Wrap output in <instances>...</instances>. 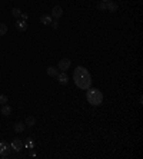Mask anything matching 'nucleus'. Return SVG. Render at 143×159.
<instances>
[{"mask_svg": "<svg viewBox=\"0 0 143 159\" xmlns=\"http://www.w3.org/2000/svg\"><path fill=\"white\" fill-rule=\"evenodd\" d=\"M73 80H74V85L82 89V90H87L90 86H92V76L90 73L87 72L86 68L83 66H77L74 69V73H73Z\"/></svg>", "mask_w": 143, "mask_h": 159, "instance_id": "obj_1", "label": "nucleus"}, {"mask_svg": "<svg viewBox=\"0 0 143 159\" xmlns=\"http://www.w3.org/2000/svg\"><path fill=\"white\" fill-rule=\"evenodd\" d=\"M86 99L92 106H100L103 103V93L96 87H89L86 93Z\"/></svg>", "mask_w": 143, "mask_h": 159, "instance_id": "obj_2", "label": "nucleus"}, {"mask_svg": "<svg viewBox=\"0 0 143 159\" xmlns=\"http://www.w3.org/2000/svg\"><path fill=\"white\" fill-rule=\"evenodd\" d=\"M72 62L70 59H67V57H65V59H62L60 62H59V65H57V69L60 70V72H66L69 68H70Z\"/></svg>", "mask_w": 143, "mask_h": 159, "instance_id": "obj_3", "label": "nucleus"}, {"mask_svg": "<svg viewBox=\"0 0 143 159\" xmlns=\"http://www.w3.org/2000/svg\"><path fill=\"white\" fill-rule=\"evenodd\" d=\"M14 26H16V29L19 30V32H26L27 30V27H29V25H27V22L26 20H20V19H17L16 20V23H14Z\"/></svg>", "mask_w": 143, "mask_h": 159, "instance_id": "obj_4", "label": "nucleus"}, {"mask_svg": "<svg viewBox=\"0 0 143 159\" xmlns=\"http://www.w3.org/2000/svg\"><path fill=\"white\" fill-rule=\"evenodd\" d=\"M62 16H63V7H62V6H54V7L52 9V17L59 19V17H62Z\"/></svg>", "mask_w": 143, "mask_h": 159, "instance_id": "obj_5", "label": "nucleus"}, {"mask_svg": "<svg viewBox=\"0 0 143 159\" xmlns=\"http://www.w3.org/2000/svg\"><path fill=\"white\" fill-rule=\"evenodd\" d=\"M56 78H57V82H59L60 85H63V86H66V85L69 83V78H67L66 72H59V75H57Z\"/></svg>", "mask_w": 143, "mask_h": 159, "instance_id": "obj_6", "label": "nucleus"}, {"mask_svg": "<svg viewBox=\"0 0 143 159\" xmlns=\"http://www.w3.org/2000/svg\"><path fill=\"white\" fill-rule=\"evenodd\" d=\"M10 148H12L14 152H20V151H22V148H23V143H22V141H20V139H14V141L12 142Z\"/></svg>", "mask_w": 143, "mask_h": 159, "instance_id": "obj_7", "label": "nucleus"}, {"mask_svg": "<svg viewBox=\"0 0 143 159\" xmlns=\"http://www.w3.org/2000/svg\"><path fill=\"white\" fill-rule=\"evenodd\" d=\"M46 72H47V75H49L50 78H56V76L59 75V69L54 68V66H49V68L46 69Z\"/></svg>", "mask_w": 143, "mask_h": 159, "instance_id": "obj_8", "label": "nucleus"}, {"mask_svg": "<svg viewBox=\"0 0 143 159\" xmlns=\"http://www.w3.org/2000/svg\"><path fill=\"white\" fill-rule=\"evenodd\" d=\"M117 9H119V6L114 3V1H106V10L109 12H112V13H114V12H117Z\"/></svg>", "mask_w": 143, "mask_h": 159, "instance_id": "obj_9", "label": "nucleus"}, {"mask_svg": "<svg viewBox=\"0 0 143 159\" xmlns=\"http://www.w3.org/2000/svg\"><path fill=\"white\" fill-rule=\"evenodd\" d=\"M1 115H3V116L12 115V106H9L7 103H6V105H1Z\"/></svg>", "mask_w": 143, "mask_h": 159, "instance_id": "obj_10", "label": "nucleus"}, {"mask_svg": "<svg viewBox=\"0 0 143 159\" xmlns=\"http://www.w3.org/2000/svg\"><path fill=\"white\" fill-rule=\"evenodd\" d=\"M14 132H17V133H22L25 129H26V125H25V122H17L16 125H14Z\"/></svg>", "mask_w": 143, "mask_h": 159, "instance_id": "obj_11", "label": "nucleus"}, {"mask_svg": "<svg viewBox=\"0 0 143 159\" xmlns=\"http://www.w3.org/2000/svg\"><path fill=\"white\" fill-rule=\"evenodd\" d=\"M40 22H42L43 25H50V23L53 22V17L49 16V14H43V16L40 17Z\"/></svg>", "mask_w": 143, "mask_h": 159, "instance_id": "obj_12", "label": "nucleus"}, {"mask_svg": "<svg viewBox=\"0 0 143 159\" xmlns=\"http://www.w3.org/2000/svg\"><path fill=\"white\" fill-rule=\"evenodd\" d=\"M25 125H26L27 128H33V126L36 125V119L33 118V116H27L26 120H25Z\"/></svg>", "mask_w": 143, "mask_h": 159, "instance_id": "obj_13", "label": "nucleus"}, {"mask_svg": "<svg viewBox=\"0 0 143 159\" xmlns=\"http://www.w3.org/2000/svg\"><path fill=\"white\" fill-rule=\"evenodd\" d=\"M12 16L14 17V19H20V16H22V10L20 9H17V7H14V9H12Z\"/></svg>", "mask_w": 143, "mask_h": 159, "instance_id": "obj_14", "label": "nucleus"}, {"mask_svg": "<svg viewBox=\"0 0 143 159\" xmlns=\"http://www.w3.org/2000/svg\"><path fill=\"white\" fill-rule=\"evenodd\" d=\"M7 33V25L6 23H0V36H4Z\"/></svg>", "mask_w": 143, "mask_h": 159, "instance_id": "obj_15", "label": "nucleus"}, {"mask_svg": "<svg viewBox=\"0 0 143 159\" xmlns=\"http://www.w3.org/2000/svg\"><path fill=\"white\" fill-rule=\"evenodd\" d=\"M7 102H9V98H7L6 95L0 93V105H6Z\"/></svg>", "mask_w": 143, "mask_h": 159, "instance_id": "obj_16", "label": "nucleus"}, {"mask_svg": "<svg viewBox=\"0 0 143 159\" xmlns=\"http://www.w3.org/2000/svg\"><path fill=\"white\" fill-rule=\"evenodd\" d=\"M10 151H12V148H9V146H7V148L4 149V152H3V154H0V156H1V158H7V156L10 155Z\"/></svg>", "mask_w": 143, "mask_h": 159, "instance_id": "obj_17", "label": "nucleus"}, {"mask_svg": "<svg viewBox=\"0 0 143 159\" xmlns=\"http://www.w3.org/2000/svg\"><path fill=\"white\" fill-rule=\"evenodd\" d=\"M97 9H99V10H106V1H100V3L97 4Z\"/></svg>", "mask_w": 143, "mask_h": 159, "instance_id": "obj_18", "label": "nucleus"}, {"mask_svg": "<svg viewBox=\"0 0 143 159\" xmlns=\"http://www.w3.org/2000/svg\"><path fill=\"white\" fill-rule=\"evenodd\" d=\"M26 146H27L29 149H33V148H35V142H33L32 139H29V141L26 142Z\"/></svg>", "mask_w": 143, "mask_h": 159, "instance_id": "obj_19", "label": "nucleus"}, {"mask_svg": "<svg viewBox=\"0 0 143 159\" xmlns=\"http://www.w3.org/2000/svg\"><path fill=\"white\" fill-rule=\"evenodd\" d=\"M7 146H9V145H7L6 142H0V154H3V152H4V149H6Z\"/></svg>", "mask_w": 143, "mask_h": 159, "instance_id": "obj_20", "label": "nucleus"}, {"mask_svg": "<svg viewBox=\"0 0 143 159\" xmlns=\"http://www.w3.org/2000/svg\"><path fill=\"white\" fill-rule=\"evenodd\" d=\"M50 26H52V27L56 30V29L59 27V22H56V20H54V22H52V23H50Z\"/></svg>", "mask_w": 143, "mask_h": 159, "instance_id": "obj_21", "label": "nucleus"}, {"mask_svg": "<svg viewBox=\"0 0 143 159\" xmlns=\"http://www.w3.org/2000/svg\"><path fill=\"white\" fill-rule=\"evenodd\" d=\"M20 17H22L23 20H26V22H27V19H29V14H27V13H22V16H20Z\"/></svg>", "mask_w": 143, "mask_h": 159, "instance_id": "obj_22", "label": "nucleus"}, {"mask_svg": "<svg viewBox=\"0 0 143 159\" xmlns=\"http://www.w3.org/2000/svg\"><path fill=\"white\" fill-rule=\"evenodd\" d=\"M103 1H109V0H103Z\"/></svg>", "mask_w": 143, "mask_h": 159, "instance_id": "obj_23", "label": "nucleus"}]
</instances>
